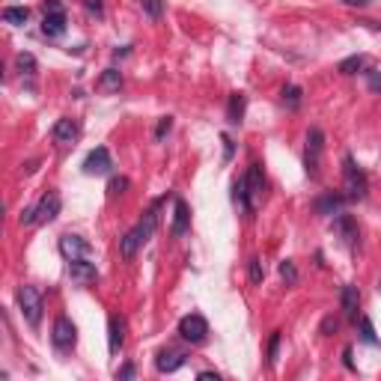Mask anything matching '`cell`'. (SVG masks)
<instances>
[{
	"label": "cell",
	"mask_w": 381,
	"mask_h": 381,
	"mask_svg": "<svg viewBox=\"0 0 381 381\" xmlns=\"http://www.w3.org/2000/svg\"><path fill=\"white\" fill-rule=\"evenodd\" d=\"M161 203H164V199H155V203H152V206L146 208V212H143L140 221L122 235V241H120V253H122L125 259H131L134 253H138V250L143 248V244H146V241L152 239V232H155V226H158Z\"/></svg>",
	"instance_id": "1"
},
{
	"label": "cell",
	"mask_w": 381,
	"mask_h": 381,
	"mask_svg": "<svg viewBox=\"0 0 381 381\" xmlns=\"http://www.w3.org/2000/svg\"><path fill=\"white\" fill-rule=\"evenodd\" d=\"M342 190H346V199L358 203V199H367V190H369V179L367 173L355 164V158L346 155L342 158Z\"/></svg>",
	"instance_id": "2"
},
{
	"label": "cell",
	"mask_w": 381,
	"mask_h": 381,
	"mask_svg": "<svg viewBox=\"0 0 381 381\" xmlns=\"http://www.w3.org/2000/svg\"><path fill=\"white\" fill-rule=\"evenodd\" d=\"M60 215V194H54L48 190L39 203L24 208L21 212V226H33V224H45V221H54V217Z\"/></svg>",
	"instance_id": "3"
},
{
	"label": "cell",
	"mask_w": 381,
	"mask_h": 381,
	"mask_svg": "<svg viewBox=\"0 0 381 381\" xmlns=\"http://www.w3.org/2000/svg\"><path fill=\"white\" fill-rule=\"evenodd\" d=\"M322 155H325V131L313 125V129L307 131V146H304V170H307L310 179L319 176Z\"/></svg>",
	"instance_id": "4"
},
{
	"label": "cell",
	"mask_w": 381,
	"mask_h": 381,
	"mask_svg": "<svg viewBox=\"0 0 381 381\" xmlns=\"http://www.w3.org/2000/svg\"><path fill=\"white\" fill-rule=\"evenodd\" d=\"M42 33L48 36V39H60L63 33H66V6L60 3V0H45L42 3Z\"/></svg>",
	"instance_id": "5"
},
{
	"label": "cell",
	"mask_w": 381,
	"mask_h": 381,
	"mask_svg": "<svg viewBox=\"0 0 381 381\" xmlns=\"http://www.w3.org/2000/svg\"><path fill=\"white\" fill-rule=\"evenodd\" d=\"M18 307H21V316L30 328H39L42 322V292L36 286H21L18 289Z\"/></svg>",
	"instance_id": "6"
},
{
	"label": "cell",
	"mask_w": 381,
	"mask_h": 381,
	"mask_svg": "<svg viewBox=\"0 0 381 381\" xmlns=\"http://www.w3.org/2000/svg\"><path fill=\"white\" fill-rule=\"evenodd\" d=\"M75 340H78V328L72 325V319H69V316H57L54 331H51V342L60 351H69L72 346H75Z\"/></svg>",
	"instance_id": "7"
},
{
	"label": "cell",
	"mask_w": 381,
	"mask_h": 381,
	"mask_svg": "<svg viewBox=\"0 0 381 381\" xmlns=\"http://www.w3.org/2000/svg\"><path fill=\"white\" fill-rule=\"evenodd\" d=\"M179 334H182V340H188V342H203L208 334V322L199 313H188L179 319Z\"/></svg>",
	"instance_id": "8"
},
{
	"label": "cell",
	"mask_w": 381,
	"mask_h": 381,
	"mask_svg": "<svg viewBox=\"0 0 381 381\" xmlns=\"http://www.w3.org/2000/svg\"><path fill=\"white\" fill-rule=\"evenodd\" d=\"M111 167H113V158H111V152H107L105 146H96L84 158V173L87 176H105V173H111Z\"/></svg>",
	"instance_id": "9"
},
{
	"label": "cell",
	"mask_w": 381,
	"mask_h": 381,
	"mask_svg": "<svg viewBox=\"0 0 381 381\" xmlns=\"http://www.w3.org/2000/svg\"><path fill=\"white\" fill-rule=\"evenodd\" d=\"M69 277H72V283H78V286H93L98 280V268L87 257L84 259H72L69 262Z\"/></svg>",
	"instance_id": "10"
},
{
	"label": "cell",
	"mask_w": 381,
	"mask_h": 381,
	"mask_svg": "<svg viewBox=\"0 0 381 381\" xmlns=\"http://www.w3.org/2000/svg\"><path fill=\"white\" fill-rule=\"evenodd\" d=\"M51 138L60 143V146H72L78 138H80V125L78 120H72V116H63V120L54 122V129H51Z\"/></svg>",
	"instance_id": "11"
},
{
	"label": "cell",
	"mask_w": 381,
	"mask_h": 381,
	"mask_svg": "<svg viewBox=\"0 0 381 381\" xmlns=\"http://www.w3.org/2000/svg\"><path fill=\"white\" fill-rule=\"evenodd\" d=\"M60 253L72 262V259L89 257V253H93V248H89V241L80 239V235H63V239H60Z\"/></svg>",
	"instance_id": "12"
},
{
	"label": "cell",
	"mask_w": 381,
	"mask_h": 381,
	"mask_svg": "<svg viewBox=\"0 0 381 381\" xmlns=\"http://www.w3.org/2000/svg\"><path fill=\"white\" fill-rule=\"evenodd\" d=\"M331 230L337 232L340 239L349 244V248H355V244H358V239H360V232H358V224H355V217H351V215H342V212H340L337 217H334Z\"/></svg>",
	"instance_id": "13"
},
{
	"label": "cell",
	"mask_w": 381,
	"mask_h": 381,
	"mask_svg": "<svg viewBox=\"0 0 381 381\" xmlns=\"http://www.w3.org/2000/svg\"><path fill=\"white\" fill-rule=\"evenodd\" d=\"M185 351H173V349H164V351H158V358H155V367H158V373H176V369H182L185 367Z\"/></svg>",
	"instance_id": "14"
},
{
	"label": "cell",
	"mask_w": 381,
	"mask_h": 381,
	"mask_svg": "<svg viewBox=\"0 0 381 381\" xmlns=\"http://www.w3.org/2000/svg\"><path fill=\"white\" fill-rule=\"evenodd\" d=\"M122 342H125V322L120 316H111L107 319V349H111V355L122 349Z\"/></svg>",
	"instance_id": "15"
},
{
	"label": "cell",
	"mask_w": 381,
	"mask_h": 381,
	"mask_svg": "<svg viewBox=\"0 0 381 381\" xmlns=\"http://www.w3.org/2000/svg\"><path fill=\"white\" fill-rule=\"evenodd\" d=\"M188 224H190V208H188L185 199H176V206H173V226H170V235H173V239L185 235V232H188Z\"/></svg>",
	"instance_id": "16"
},
{
	"label": "cell",
	"mask_w": 381,
	"mask_h": 381,
	"mask_svg": "<svg viewBox=\"0 0 381 381\" xmlns=\"http://www.w3.org/2000/svg\"><path fill=\"white\" fill-rule=\"evenodd\" d=\"M340 307H342V316H346V319H358V307H360V292H358V286H342V292H340Z\"/></svg>",
	"instance_id": "17"
},
{
	"label": "cell",
	"mask_w": 381,
	"mask_h": 381,
	"mask_svg": "<svg viewBox=\"0 0 381 381\" xmlns=\"http://www.w3.org/2000/svg\"><path fill=\"white\" fill-rule=\"evenodd\" d=\"M244 179H248L250 199H253V206H257L259 197H262V190H265V176H262V167H259V164H250L248 173H244Z\"/></svg>",
	"instance_id": "18"
},
{
	"label": "cell",
	"mask_w": 381,
	"mask_h": 381,
	"mask_svg": "<svg viewBox=\"0 0 381 381\" xmlns=\"http://www.w3.org/2000/svg\"><path fill=\"white\" fill-rule=\"evenodd\" d=\"M232 203L239 206V208H244V212H253V199H250V190H248V179H235V185H232Z\"/></svg>",
	"instance_id": "19"
},
{
	"label": "cell",
	"mask_w": 381,
	"mask_h": 381,
	"mask_svg": "<svg viewBox=\"0 0 381 381\" xmlns=\"http://www.w3.org/2000/svg\"><path fill=\"white\" fill-rule=\"evenodd\" d=\"M244 111H248V98H244V93H232L230 105H226V120L232 125H239L244 120Z\"/></svg>",
	"instance_id": "20"
},
{
	"label": "cell",
	"mask_w": 381,
	"mask_h": 381,
	"mask_svg": "<svg viewBox=\"0 0 381 381\" xmlns=\"http://www.w3.org/2000/svg\"><path fill=\"white\" fill-rule=\"evenodd\" d=\"M316 212L319 215H340L342 212V197L340 194H325L316 199Z\"/></svg>",
	"instance_id": "21"
},
{
	"label": "cell",
	"mask_w": 381,
	"mask_h": 381,
	"mask_svg": "<svg viewBox=\"0 0 381 381\" xmlns=\"http://www.w3.org/2000/svg\"><path fill=\"white\" fill-rule=\"evenodd\" d=\"M120 87H122V72H116V69H107L98 78V89H105V93H116Z\"/></svg>",
	"instance_id": "22"
},
{
	"label": "cell",
	"mask_w": 381,
	"mask_h": 381,
	"mask_svg": "<svg viewBox=\"0 0 381 381\" xmlns=\"http://www.w3.org/2000/svg\"><path fill=\"white\" fill-rule=\"evenodd\" d=\"M27 18H30V12H27L24 6H6V9H3V21L12 24V27H21Z\"/></svg>",
	"instance_id": "23"
},
{
	"label": "cell",
	"mask_w": 381,
	"mask_h": 381,
	"mask_svg": "<svg viewBox=\"0 0 381 381\" xmlns=\"http://www.w3.org/2000/svg\"><path fill=\"white\" fill-rule=\"evenodd\" d=\"M138 3H140L143 12L152 18V21H158V18L164 15V0H138Z\"/></svg>",
	"instance_id": "24"
},
{
	"label": "cell",
	"mask_w": 381,
	"mask_h": 381,
	"mask_svg": "<svg viewBox=\"0 0 381 381\" xmlns=\"http://www.w3.org/2000/svg\"><path fill=\"white\" fill-rule=\"evenodd\" d=\"M18 69H21V75L24 78H33L36 75V57H33V54H18Z\"/></svg>",
	"instance_id": "25"
},
{
	"label": "cell",
	"mask_w": 381,
	"mask_h": 381,
	"mask_svg": "<svg viewBox=\"0 0 381 381\" xmlns=\"http://www.w3.org/2000/svg\"><path fill=\"white\" fill-rule=\"evenodd\" d=\"M364 57H360V54H355V57H346V60H342L340 63V72H342V75H355V72H360V69H364Z\"/></svg>",
	"instance_id": "26"
},
{
	"label": "cell",
	"mask_w": 381,
	"mask_h": 381,
	"mask_svg": "<svg viewBox=\"0 0 381 381\" xmlns=\"http://www.w3.org/2000/svg\"><path fill=\"white\" fill-rule=\"evenodd\" d=\"M283 105H289V107L295 111V107L301 105V87H295V84L283 87Z\"/></svg>",
	"instance_id": "27"
},
{
	"label": "cell",
	"mask_w": 381,
	"mask_h": 381,
	"mask_svg": "<svg viewBox=\"0 0 381 381\" xmlns=\"http://www.w3.org/2000/svg\"><path fill=\"white\" fill-rule=\"evenodd\" d=\"M360 337H364V342H369V346H378L375 328H373V322H369L367 316H360Z\"/></svg>",
	"instance_id": "28"
},
{
	"label": "cell",
	"mask_w": 381,
	"mask_h": 381,
	"mask_svg": "<svg viewBox=\"0 0 381 381\" xmlns=\"http://www.w3.org/2000/svg\"><path fill=\"white\" fill-rule=\"evenodd\" d=\"M280 277H283L286 283H298V268H295L292 259H283V262H280Z\"/></svg>",
	"instance_id": "29"
},
{
	"label": "cell",
	"mask_w": 381,
	"mask_h": 381,
	"mask_svg": "<svg viewBox=\"0 0 381 381\" xmlns=\"http://www.w3.org/2000/svg\"><path fill=\"white\" fill-rule=\"evenodd\" d=\"M262 277H265L262 259H250V283H262Z\"/></svg>",
	"instance_id": "30"
},
{
	"label": "cell",
	"mask_w": 381,
	"mask_h": 381,
	"mask_svg": "<svg viewBox=\"0 0 381 381\" xmlns=\"http://www.w3.org/2000/svg\"><path fill=\"white\" fill-rule=\"evenodd\" d=\"M364 75L369 80V89H373V93H381V72L378 69H367Z\"/></svg>",
	"instance_id": "31"
},
{
	"label": "cell",
	"mask_w": 381,
	"mask_h": 381,
	"mask_svg": "<svg viewBox=\"0 0 381 381\" xmlns=\"http://www.w3.org/2000/svg\"><path fill=\"white\" fill-rule=\"evenodd\" d=\"M173 129V116H161V122H158V129H155V140H164V134Z\"/></svg>",
	"instance_id": "32"
},
{
	"label": "cell",
	"mask_w": 381,
	"mask_h": 381,
	"mask_svg": "<svg viewBox=\"0 0 381 381\" xmlns=\"http://www.w3.org/2000/svg\"><path fill=\"white\" fill-rule=\"evenodd\" d=\"M277 349H280V331L271 334V342H268V364L277 360Z\"/></svg>",
	"instance_id": "33"
},
{
	"label": "cell",
	"mask_w": 381,
	"mask_h": 381,
	"mask_svg": "<svg viewBox=\"0 0 381 381\" xmlns=\"http://www.w3.org/2000/svg\"><path fill=\"white\" fill-rule=\"evenodd\" d=\"M125 188H129V179H125V176H120V179H113V182H111V197H116V194H122V190Z\"/></svg>",
	"instance_id": "34"
},
{
	"label": "cell",
	"mask_w": 381,
	"mask_h": 381,
	"mask_svg": "<svg viewBox=\"0 0 381 381\" xmlns=\"http://www.w3.org/2000/svg\"><path fill=\"white\" fill-rule=\"evenodd\" d=\"M134 373H138V369H134V364H125V367L116 369V378H120V381H129V378H134Z\"/></svg>",
	"instance_id": "35"
},
{
	"label": "cell",
	"mask_w": 381,
	"mask_h": 381,
	"mask_svg": "<svg viewBox=\"0 0 381 381\" xmlns=\"http://www.w3.org/2000/svg\"><path fill=\"white\" fill-rule=\"evenodd\" d=\"M337 328H340V322H337V319H334V316H328V319H325V322H322V328H319V331L325 334V337H328V334H331V331H337Z\"/></svg>",
	"instance_id": "36"
},
{
	"label": "cell",
	"mask_w": 381,
	"mask_h": 381,
	"mask_svg": "<svg viewBox=\"0 0 381 381\" xmlns=\"http://www.w3.org/2000/svg\"><path fill=\"white\" fill-rule=\"evenodd\" d=\"M87 9H89V12H96L98 18L105 15V9H102V0H87Z\"/></svg>",
	"instance_id": "37"
},
{
	"label": "cell",
	"mask_w": 381,
	"mask_h": 381,
	"mask_svg": "<svg viewBox=\"0 0 381 381\" xmlns=\"http://www.w3.org/2000/svg\"><path fill=\"white\" fill-rule=\"evenodd\" d=\"M230 158H232V140L224 138V161H230Z\"/></svg>",
	"instance_id": "38"
},
{
	"label": "cell",
	"mask_w": 381,
	"mask_h": 381,
	"mask_svg": "<svg viewBox=\"0 0 381 381\" xmlns=\"http://www.w3.org/2000/svg\"><path fill=\"white\" fill-rule=\"evenodd\" d=\"M342 358H346V367H349V369H355V364H351V349L342 351Z\"/></svg>",
	"instance_id": "39"
},
{
	"label": "cell",
	"mask_w": 381,
	"mask_h": 381,
	"mask_svg": "<svg viewBox=\"0 0 381 381\" xmlns=\"http://www.w3.org/2000/svg\"><path fill=\"white\" fill-rule=\"evenodd\" d=\"M342 3H349V6H367L369 0H342Z\"/></svg>",
	"instance_id": "40"
},
{
	"label": "cell",
	"mask_w": 381,
	"mask_h": 381,
	"mask_svg": "<svg viewBox=\"0 0 381 381\" xmlns=\"http://www.w3.org/2000/svg\"><path fill=\"white\" fill-rule=\"evenodd\" d=\"M197 378H199V381H212V378H217V373H199Z\"/></svg>",
	"instance_id": "41"
},
{
	"label": "cell",
	"mask_w": 381,
	"mask_h": 381,
	"mask_svg": "<svg viewBox=\"0 0 381 381\" xmlns=\"http://www.w3.org/2000/svg\"><path fill=\"white\" fill-rule=\"evenodd\" d=\"M360 24H367V27H373V30H381V24H378V21H360Z\"/></svg>",
	"instance_id": "42"
}]
</instances>
